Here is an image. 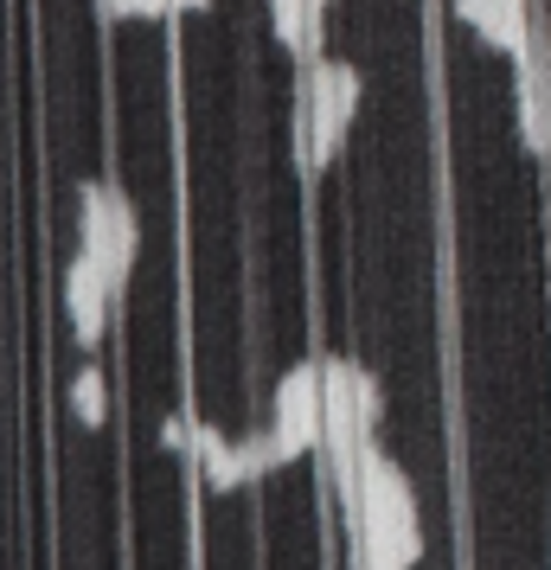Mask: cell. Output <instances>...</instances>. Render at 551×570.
<instances>
[{
    "mask_svg": "<svg viewBox=\"0 0 551 570\" xmlns=\"http://www.w3.org/2000/svg\"><path fill=\"white\" fill-rule=\"evenodd\" d=\"M122 302V288L109 283V269L90 250H71L65 263V314H71V340L78 346H97L109 327V308Z\"/></svg>",
    "mask_w": 551,
    "mask_h": 570,
    "instance_id": "obj_8",
    "label": "cell"
},
{
    "mask_svg": "<svg viewBox=\"0 0 551 570\" xmlns=\"http://www.w3.org/2000/svg\"><path fill=\"white\" fill-rule=\"evenodd\" d=\"M360 116V65L321 52L302 71V167L327 174L346 148V129Z\"/></svg>",
    "mask_w": 551,
    "mask_h": 570,
    "instance_id": "obj_3",
    "label": "cell"
},
{
    "mask_svg": "<svg viewBox=\"0 0 551 570\" xmlns=\"http://www.w3.org/2000/svg\"><path fill=\"white\" fill-rule=\"evenodd\" d=\"M385 423V385L346 353H321V481L334 488L341 513L360 500V462Z\"/></svg>",
    "mask_w": 551,
    "mask_h": 570,
    "instance_id": "obj_2",
    "label": "cell"
},
{
    "mask_svg": "<svg viewBox=\"0 0 551 570\" xmlns=\"http://www.w3.org/2000/svg\"><path fill=\"white\" fill-rule=\"evenodd\" d=\"M78 250L109 269V283L129 288L135 263H141V212L122 186L109 180H83L78 186Z\"/></svg>",
    "mask_w": 551,
    "mask_h": 570,
    "instance_id": "obj_5",
    "label": "cell"
},
{
    "mask_svg": "<svg viewBox=\"0 0 551 570\" xmlns=\"http://www.w3.org/2000/svg\"><path fill=\"white\" fill-rule=\"evenodd\" d=\"M513 109H520V141L525 155L551 167V27L545 7H532V32L513 52Z\"/></svg>",
    "mask_w": 551,
    "mask_h": 570,
    "instance_id": "obj_7",
    "label": "cell"
},
{
    "mask_svg": "<svg viewBox=\"0 0 551 570\" xmlns=\"http://www.w3.org/2000/svg\"><path fill=\"white\" fill-rule=\"evenodd\" d=\"M269 20H276V39L302 58V46H308V0H269Z\"/></svg>",
    "mask_w": 551,
    "mask_h": 570,
    "instance_id": "obj_11",
    "label": "cell"
},
{
    "mask_svg": "<svg viewBox=\"0 0 551 570\" xmlns=\"http://www.w3.org/2000/svg\"><path fill=\"white\" fill-rule=\"evenodd\" d=\"M160 442H167L174 455H186L193 474H199L211 493H237V488H250V481H263V474H276V462H269V436H263V430L257 436H225V430L193 423V416H167Z\"/></svg>",
    "mask_w": 551,
    "mask_h": 570,
    "instance_id": "obj_4",
    "label": "cell"
},
{
    "mask_svg": "<svg viewBox=\"0 0 551 570\" xmlns=\"http://www.w3.org/2000/svg\"><path fill=\"white\" fill-rule=\"evenodd\" d=\"M423 525L411 474L372 442L360 462V500L346 507V564L353 570H417Z\"/></svg>",
    "mask_w": 551,
    "mask_h": 570,
    "instance_id": "obj_1",
    "label": "cell"
},
{
    "mask_svg": "<svg viewBox=\"0 0 551 570\" xmlns=\"http://www.w3.org/2000/svg\"><path fill=\"white\" fill-rule=\"evenodd\" d=\"M104 20H174V0H97Z\"/></svg>",
    "mask_w": 551,
    "mask_h": 570,
    "instance_id": "obj_12",
    "label": "cell"
},
{
    "mask_svg": "<svg viewBox=\"0 0 551 570\" xmlns=\"http://www.w3.org/2000/svg\"><path fill=\"white\" fill-rule=\"evenodd\" d=\"M539 7V0H532ZM532 7L525 0H455V20L481 39V46H494V52H520L525 32H532Z\"/></svg>",
    "mask_w": 551,
    "mask_h": 570,
    "instance_id": "obj_9",
    "label": "cell"
},
{
    "mask_svg": "<svg viewBox=\"0 0 551 570\" xmlns=\"http://www.w3.org/2000/svg\"><path fill=\"white\" fill-rule=\"evenodd\" d=\"M269 462L289 468L302 455L321 449V353L295 360L283 379H276V397H269Z\"/></svg>",
    "mask_w": 551,
    "mask_h": 570,
    "instance_id": "obj_6",
    "label": "cell"
},
{
    "mask_svg": "<svg viewBox=\"0 0 551 570\" xmlns=\"http://www.w3.org/2000/svg\"><path fill=\"white\" fill-rule=\"evenodd\" d=\"M71 416H78L83 430H104L109 404H104V372L97 365H83L78 379H71Z\"/></svg>",
    "mask_w": 551,
    "mask_h": 570,
    "instance_id": "obj_10",
    "label": "cell"
},
{
    "mask_svg": "<svg viewBox=\"0 0 551 570\" xmlns=\"http://www.w3.org/2000/svg\"><path fill=\"white\" fill-rule=\"evenodd\" d=\"M199 7H206V0H174V13H199Z\"/></svg>",
    "mask_w": 551,
    "mask_h": 570,
    "instance_id": "obj_13",
    "label": "cell"
}]
</instances>
